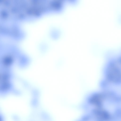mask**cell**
<instances>
[{
    "label": "cell",
    "instance_id": "obj_1",
    "mask_svg": "<svg viewBox=\"0 0 121 121\" xmlns=\"http://www.w3.org/2000/svg\"><path fill=\"white\" fill-rule=\"evenodd\" d=\"M101 87V92L104 100L121 115V62L106 67Z\"/></svg>",
    "mask_w": 121,
    "mask_h": 121
},
{
    "label": "cell",
    "instance_id": "obj_2",
    "mask_svg": "<svg viewBox=\"0 0 121 121\" xmlns=\"http://www.w3.org/2000/svg\"><path fill=\"white\" fill-rule=\"evenodd\" d=\"M0 78V88L2 91H6L9 89L10 86L9 75L6 73L2 74Z\"/></svg>",
    "mask_w": 121,
    "mask_h": 121
}]
</instances>
